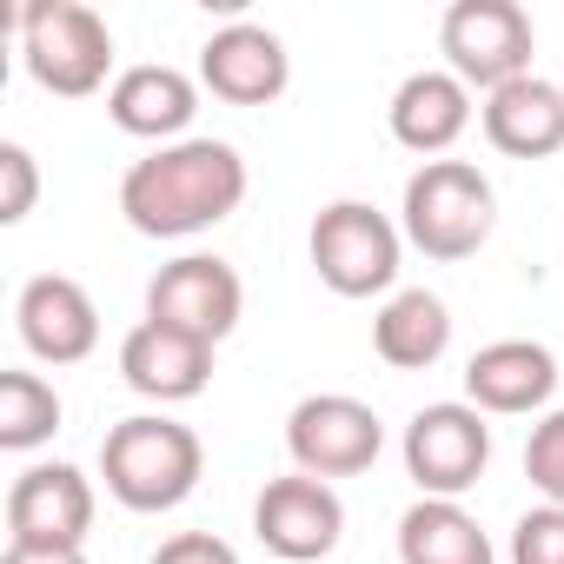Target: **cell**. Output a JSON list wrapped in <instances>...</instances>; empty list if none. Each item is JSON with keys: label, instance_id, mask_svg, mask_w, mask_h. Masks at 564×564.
<instances>
[{"label": "cell", "instance_id": "1", "mask_svg": "<svg viewBox=\"0 0 564 564\" xmlns=\"http://www.w3.org/2000/svg\"><path fill=\"white\" fill-rule=\"evenodd\" d=\"M239 199H246V160H239V147L206 140V133L153 147L120 180V213L147 239H193V232L232 219Z\"/></svg>", "mask_w": 564, "mask_h": 564}, {"label": "cell", "instance_id": "2", "mask_svg": "<svg viewBox=\"0 0 564 564\" xmlns=\"http://www.w3.org/2000/svg\"><path fill=\"white\" fill-rule=\"evenodd\" d=\"M206 471V445L193 425L166 419V412H133L100 438V478L127 511H173L199 491Z\"/></svg>", "mask_w": 564, "mask_h": 564}, {"label": "cell", "instance_id": "3", "mask_svg": "<svg viewBox=\"0 0 564 564\" xmlns=\"http://www.w3.org/2000/svg\"><path fill=\"white\" fill-rule=\"evenodd\" d=\"M498 226V193L491 180L471 166V160H425L412 180H405V199H399V232L405 246H419L425 259L438 265H458L471 259Z\"/></svg>", "mask_w": 564, "mask_h": 564}, {"label": "cell", "instance_id": "4", "mask_svg": "<svg viewBox=\"0 0 564 564\" xmlns=\"http://www.w3.org/2000/svg\"><path fill=\"white\" fill-rule=\"evenodd\" d=\"M306 252H313V272H319L326 293L372 300V293L399 286L405 232L379 206H366V199H333V206H319V219L306 232Z\"/></svg>", "mask_w": 564, "mask_h": 564}, {"label": "cell", "instance_id": "5", "mask_svg": "<svg viewBox=\"0 0 564 564\" xmlns=\"http://www.w3.org/2000/svg\"><path fill=\"white\" fill-rule=\"evenodd\" d=\"M21 61H28V74L47 94L87 100L113 74V34H107V21L87 8V0H41V8L21 14Z\"/></svg>", "mask_w": 564, "mask_h": 564}, {"label": "cell", "instance_id": "6", "mask_svg": "<svg viewBox=\"0 0 564 564\" xmlns=\"http://www.w3.org/2000/svg\"><path fill=\"white\" fill-rule=\"evenodd\" d=\"M531 47H538V34H531V14L518 0H458V8H445V21H438L445 67L465 87H485V94L524 80Z\"/></svg>", "mask_w": 564, "mask_h": 564}, {"label": "cell", "instance_id": "7", "mask_svg": "<svg viewBox=\"0 0 564 564\" xmlns=\"http://www.w3.org/2000/svg\"><path fill=\"white\" fill-rule=\"evenodd\" d=\"M399 452H405V478L419 485V498H465L491 465V425L478 405L438 399L412 412Z\"/></svg>", "mask_w": 564, "mask_h": 564}, {"label": "cell", "instance_id": "8", "mask_svg": "<svg viewBox=\"0 0 564 564\" xmlns=\"http://www.w3.org/2000/svg\"><path fill=\"white\" fill-rule=\"evenodd\" d=\"M286 452H293V465L306 471V478H359V471H372L379 465V452H386V425H379V412L366 405V399H352V392H313V399H300L293 405V419H286Z\"/></svg>", "mask_w": 564, "mask_h": 564}, {"label": "cell", "instance_id": "9", "mask_svg": "<svg viewBox=\"0 0 564 564\" xmlns=\"http://www.w3.org/2000/svg\"><path fill=\"white\" fill-rule=\"evenodd\" d=\"M246 313V286L219 252H180L147 279V319L219 346Z\"/></svg>", "mask_w": 564, "mask_h": 564}, {"label": "cell", "instance_id": "10", "mask_svg": "<svg viewBox=\"0 0 564 564\" xmlns=\"http://www.w3.org/2000/svg\"><path fill=\"white\" fill-rule=\"evenodd\" d=\"M252 538L286 564L333 557L339 538H346V505L326 478H306V471L265 478V491L252 498Z\"/></svg>", "mask_w": 564, "mask_h": 564}, {"label": "cell", "instance_id": "11", "mask_svg": "<svg viewBox=\"0 0 564 564\" xmlns=\"http://www.w3.org/2000/svg\"><path fill=\"white\" fill-rule=\"evenodd\" d=\"M94 531V478L80 465H28L8 485V544H47V551H87Z\"/></svg>", "mask_w": 564, "mask_h": 564}, {"label": "cell", "instance_id": "12", "mask_svg": "<svg viewBox=\"0 0 564 564\" xmlns=\"http://www.w3.org/2000/svg\"><path fill=\"white\" fill-rule=\"evenodd\" d=\"M286 80H293L286 41L259 21H232L199 47V87L226 107H272L286 94Z\"/></svg>", "mask_w": 564, "mask_h": 564}, {"label": "cell", "instance_id": "13", "mask_svg": "<svg viewBox=\"0 0 564 564\" xmlns=\"http://www.w3.org/2000/svg\"><path fill=\"white\" fill-rule=\"evenodd\" d=\"M14 326H21V346L41 366H80L100 346V306L87 300V286L67 279V272L28 279L21 300H14Z\"/></svg>", "mask_w": 564, "mask_h": 564}, {"label": "cell", "instance_id": "14", "mask_svg": "<svg viewBox=\"0 0 564 564\" xmlns=\"http://www.w3.org/2000/svg\"><path fill=\"white\" fill-rule=\"evenodd\" d=\"M557 392V359L538 339H491L471 352L465 366V405H478L485 419H524L544 412Z\"/></svg>", "mask_w": 564, "mask_h": 564}, {"label": "cell", "instance_id": "15", "mask_svg": "<svg viewBox=\"0 0 564 564\" xmlns=\"http://www.w3.org/2000/svg\"><path fill=\"white\" fill-rule=\"evenodd\" d=\"M120 379L153 399V405H186L213 386V346L193 339V333H173V326H153L140 319L127 339H120Z\"/></svg>", "mask_w": 564, "mask_h": 564}, {"label": "cell", "instance_id": "16", "mask_svg": "<svg viewBox=\"0 0 564 564\" xmlns=\"http://www.w3.org/2000/svg\"><path fill=\"white\" fill-rule=\"evenodd\" d=\"M193 113H199V87H193L180 67H166V61L127 67V74L107 87V120H113L120 133H133V140H153V147L193 140V133H186Z\"/></svg>", "mask_w": 564, "mask_h": 564}, {"label": "cell", "instance_id": "17", "mask_svg": "<svg viewBox=\"0 0 564 564\" xmlns=\"http://www.w3.org/2000/svg\"><path fill=\"white\" fill-rule=\"evenodd\" d=\"M471 127V87L452 67H419L392 94V140L419 160H445Z\"/></svg>", "mask_w": 564, "mask_h": 564}, {"label": "cell", "instance_id": "18", "mask_svg": "<svg viewBox=\"0 0 564 564\" xmlns=\"http://www.w3.org/2000/svg\"><path fill=\"white\" fill-rule=\"evenodd\" d=\"M478 120H485V140L505 160H551V153H564V87L557 80L524 74V80L485 94Z\"/></svg>", "mask_w": 564, "mask_h": 564}, {"label": "cell", "instance_id": "19", "mask_svg": "<svg viewBox=\"0 0 564 564\" xmlns=\"http://www.w3.org/2000/svg\"><path fill=\"white\" fill-rule=\"evenodd\" d=\"M372 352L392 366V372H425L452 352V313L438 293L425 286H405L392 293L379 313H372Z\"/></svg>", "mask_w": 564, "mask_h": 564}, {"label": "cell", "instance_id": "20", "mask_svg": "<svg viewBox=\"0 0 564 564\" xmlns=\"http://www.w3.org/2000/svg\"><path fill=\"white\" fill-rule=\"evenodd\" d=\"M399 564H498V551L458 498H419L399 518Z\"/></svg>", "mask_w": 564, "mask_h": 564}, {"label": "cell", "instance_id": "21", "mask_svg": "<svg viewBox=\"0 0 564 564\" xmlns=\"http://www.w3.org/2000/svg\"><path fill=\"white\" fill-rule=\"evenodd\" d=\"M61 432V392L41 372H0V452H41Z\"/></svg>", "mask_w": 564, "mask_h": 564}, {"label": "cell", "instance_id": "22", "mask_svg": "<svg viewBox=\"0 0 564 564\" xmlns=\"http://www.w3.org/2000/svg\"><path fill=\"white\" fill-rule=\"evenodd\" d=\"M524 478L538 485L544 505H564V405L531 425V438H524Z\"/></svg>", "mask_w": 564, "mask_h": 564}, {"label": "cell", "instance_id": "23", "mask_svg": "<svg viewBox=\"0 0 564 564\" xmlns=\"http://www.w3.org/2000/svg\"><path fill=\"white\" fill-rule=\"evenodd\" d=\"M34 199H41V166L21 140H8L0 147V226H21L34 213Z\"/></svg>", "mask_w": 564, "mask_h": 564}, {"label": "cell", "instance_id": "24", "mask_svg": "<svg viewBox=\"0 0 564 564\" xmlns=\"http://www.w3.org/2000/svg\"><path fill=\"white\" fill-rule=\"evenodd\" d=\"M511 564H564V505H538L511 524Z\"/></svg>", "mask_w": 564, "mask_h": 564}, {"label": "cell", "instance_id": "25", "mask_svg": "<svg viewBox=\"0 0 564 564\" xmlns=\"http://www.w3.org/2000/svg\"><path fill=\"white\" fill-rule=\"evenodd\" d=\"M153 564H239V551L226 538H213V531H180V538H166L153 551Z\"/></svg>", "mask_w": 564, "mask_h": 564}, {"label": "cell", "instance_id": "26", "mask_svg": "<svg viewBox=\"0 0 564 564\" xmlns=\"http://www.w3.org/2000/svg\"><path fill=\"white\" fill-rule=\"evenodd\" d=\"M0 564H87V551H47V544H8Z\"/></svg>", "mask_w": 564, "mask_h": 564}]
</instances>
